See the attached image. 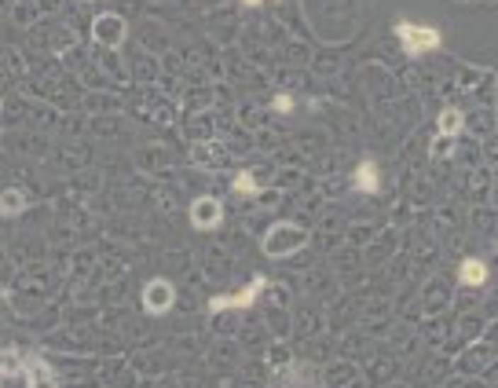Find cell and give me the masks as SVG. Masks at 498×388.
<instances>
[{"mask_svg": "<svg viewBox=\"0 0 498 388\" xmlns=\"http://www.w3.org/2000/svg\"><path fill=\"white\" fill-rule=\"evenodd\" d=\"M308 246V231L300 227V224H275L268 234H264V253L268 256H290L297 249H305Z\"/></svg>", "mask_w": 498, "mask_h": 388, "instance_id": "1", "label": "cell"}, {"mask_svg": "<svg viewBox=\"0 0 498 388\" xmlns=\"http://www.w3.org/2000/svg\"><path fill=\"white\" fill-rule=\"evenodd\" d=\"M396 37L403 40V48L410 55H418V52H432V48H440V30H432V26H414V23H396Z\"/></svg>", "mask_w": 498, "mask_h": 388, "instance_id": "2", "label": "cell"}, {"mask_svg": "<svg viewBox=\"0 0 498 388\" xmlns=\"http://www.w3.org/2000/svg\"><path fill=\"white\" fill-rule=\"evenodd\" d=\"M92 37L99 40L103 48H121V45H125V37H128V26H125V18H121V15L106 11V15H96Z\"/></svg>", "mask_w": 498, "mask_h": 388, "instance_id": "3", "label": "cell"}, {"mask_svg": "<svg viewBox=\"0 0 498 388\" xmlns=\"http://www.w3.org/2000/svg\"><path fill=\"white\" fill-rule=\"evenodd\" d=\"M172 300H176V290H172V283H165V278H150L147 290H143V308L150 315H162L172 308Z\"/></svg>", "mask_w": 498, "mask_h": 388, "instance_id": "4", "label": "cell"}, {"mask_svg": "<svg viewBox=\"0 0 498 388\" xmlns=\"http://www.w3.org/2000/svg\"><path fill=\"white\" fill-rule=\"evenodd\" d=\"M264 283H268V278H264V275H256V278H253V283H249L246 290H238V293H231V297H213V300H209V312H227V308H249L253 300H256V293L264 290Z\"/></svg>", "mask_w": 498, "mask_h": 388, "instance_id": "5", "label": "cell"}, {"mask_svg": "<svg viewBox=\"0 0 498 388\" xmlns=\"http://www.w3.org/2000/svg\"><path fill=\"white\" fill-rule=\"evenodd\" d=\"M220 220H224V205L216 202V198H209V194H205V198H194L191 202V224L198 227V231H213Z\"/></svg>", "mask_w": 498, "mask_h": 388, "instance_id": "6", "label": "cell"}, {"mask_svg": "<svg viewBox=\"0 0 498 388\" xmlns=\"http://www.w3.org/2000/svg\"><path fill=\"white\" fill-rule=\"evenodd\" d=\"M23 374H26V384H30V388H52V384H55L52 366H48L45 359H37V355L23 363Z\"/></svg>", "mask_w": 498, "mask_h": 388, "instance_id": "7", "label": "cell"}, {"mask_svg": "<svg viewBox=\"0 0 498 388\" xmlns=\"http://www.w3.org/2000/svg\"><path fill=\"white\" fill-rule=\"evenodd\" d=\"M23 209H26V190H18V187L0 190V212H4V217H18Z\"/></svg>", "mask_w": 498, "mask_h": 388, "instance_id": "8", "label": "cell"}, {"mask_svg": "<svg viewBox=\"0 0 498 388\" xmlns=\"http://www.w3.org/2000/svg\"><path fill=\"white\" fill-rule=\"evenodd\" d=\"M458 278L465 286H484L487 283V268H484V261H462V268H458Z\"/></svg>", "mask_w": 498, "mask_h": 388, "instance_id": "9", "label": "cell"}, {"mask_svg": "<svg viewBox=\"0 0 498 388\" xmlns=\"http://www.w3.org/2000/svg\"><path fill=\"white\" fill-rule=\"evenodd\" d=\"M440 136H447V139H454L462 132V125H465V118H462V110H454V106H447V110L440 114Z\"/></svg>", "mask_w": 498, "mask_h": 388, "instance_id": "10", "label": "cell"}, {"mask_svg": "<svg viewBox=\"0 0 498 388\" xmlns=\"http://www.w3.org/2000/svg\"><path fill=\"white\" fill-rule=\"evenodd\" d=\"M191 154H194V161H198L202 169H216V165H220V147H209V143H194L191 147Z\"/></svg>", "mask_w": 498, "mask_h": 388, "instance_id": "11", "label": "cell"}, {"mask_svg": "<svg viewBox=\"0 0 498 388\" xmlns=\"http://www.w3.org/2000/svg\"><path fill=\"white\" fill-rule=\"evenodd\" d=\"M356 187L366 190V194H378V169H374L370 161H363V165L356 169Z\"/></svg>", "mask_w": 498, "mask_h": 388, "instance_id": "12", "label": "cell"}, {"mask_svg": "<svg viewBox=\"0 0 498 388\" xmlns=\"http://www.w3.org/2000/svg\"><path fill=\"white\" fill-rule=\"evenodd\" d=\"M15 374H23V359H18V352L4 348L0 352V377H15Z\"/></svg>", "mask_w": 498, "mask_h": 388, "instance_id": "13", "label": "cell"}, {"mask_svg": "<svg viewBox=\"0 0 498 388\" xmlns=\"http://www.w3.org/2000/svg\"><path fill=\"white\" fill-rule=\"evenodd\" d=\"M234 190L242 194V198H249V194H256V183L249 172H234Z\"/></svg>", "mask_w": 498, "mask_h": 388, "instance_id": "14", "label": "cell"}, {"mask_svg": "<svg viewBox=\"0 0 498 388\" xmlns=\"http://www.w3.org/2000/svg\"><path fill=\"white\" fill-rule=\"evenodd\" d=\"M454 147V139H447V136H440L436 143H432V158H443L447 154V150Z\"/></svg>", "mask_w": 498, "mask_h": 388, "instance_id": "15", "label": "cell"}, {"mask_svg": "<svg viewBox=\"0 0 498 388\" xmlns=\"http://www.w3.org/2000/svg\"><path fill=\"white\" fill-rule=\"evenodd\" d=\"M275 110H278V114H290V110H293V99H290V96H275Z\"/></svg>", "mask_w": 498, "mask_h": 388, "instance_id": "16", "label": "cell"}, {"mask_svg": "<svg viewBox=\"0 0 498 388\" xmlns=\"http://www.w3.org/2000/svg\"><path fill=\"white\" fill-rule=\"evenodd\" d=\"M246 4H249V8H256V4H261V0H246Z\"/></svg>", "mask_w": 498, "mask_h": 388, "instance_id": "17", "label": "cell"}]
</instances>
